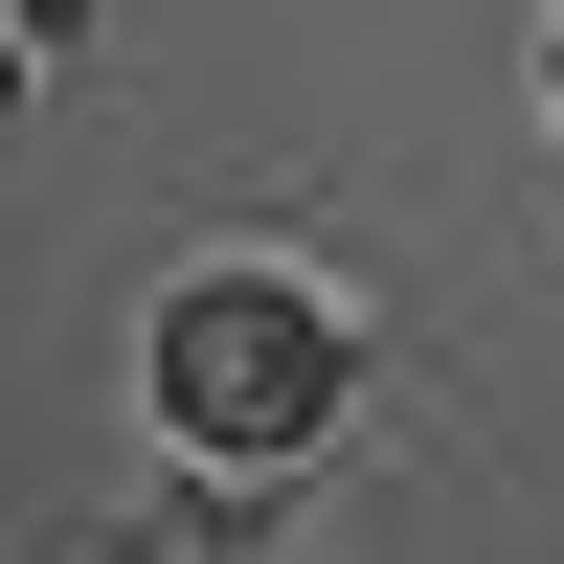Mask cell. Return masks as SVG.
<instances>
[{
    "label": "cell",
    "instance_id": "3",
    "mask_svg": "<svg viewBox=\"0 0 564 564\" xmlns=\"http://www.w3.org/2000/svg\"><path fill=\"white\" fill-rule=\"evenodd\" d=\"M0 90H23V68H0Z\"/></svg>",
    "mask_w": 564,
    "mask_h": 564
},
{
    "label": "cell",
    "instance_id": "2",
    "mask_svg": "<svg viewBox=\"0 0 564 564\" xmlns=\"http://www.w3.org/2000/svg\"><path fill=\"white\" fill-rule=\"evenodd\" d=\"M113 564H249V542H226V520H135Z\"/></svg>",
    "mask_w": 564,
    "mask_h": 564
},
{
    "label": "cell",
    "instance_id": "1",
    "mask_svg": "<svg viewBox=\"0 0 564 564\" xmlns=\"http://www.w3.org/2000/svg\"><path fill=\"white\" fill-rule=\"evenodd\" d=\"M159 430L204 452V475L316 452V430H339V316H316L294 271H181V294H159Z\"/></svg>",
    "mask_w": 564,
    "mask_h": 564
}]
</instances>
